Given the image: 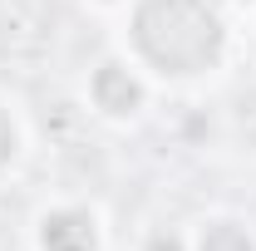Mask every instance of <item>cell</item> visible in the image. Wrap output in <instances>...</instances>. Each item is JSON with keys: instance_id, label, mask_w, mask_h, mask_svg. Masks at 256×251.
<instances>
[{"instance_id": "6da1fadb", "label": "cell", "mask_w": 256, "mask_h": 251, "mask_svg": "<svg viewBox=\"0 0 256 251\" xmlns=\"http://www.w3.org/2000/svg\"><path fill=\"white\" fill-rule=\"evenodd\" d=\"M133 40L168 74H197L222 50V20L207 0H143L133 15Z\"/></svg>"}, {"instance_id": "7a4b0ae2", "label": "cell", "mask_w": 256, "mask_h": 251, "mask_svg": "<svg viewBox=\"0 0 256 251\" xmlns=\"http://www.w3.org/2000/svg\"><path fill=\"white\" fill-rule=\"evenodd\" d=\"M44 251H94V222L84 212H54L44 217Z\"/></svg>"}, {"instance_id": "3957f363", "label": "cell", "mask_w": 256, "mask_h": 251, "mask_svg": "<svg viewBox=\"0 0 256 251\" xmlns=\"http://www.w3.org/2000/svg\"><path fill=\"white\" fill-rule=\"evenodd\" d=\"M94 98H98V108H108V114H133L138 98H143V89L128 79V69L104 64V69L94 74Z\"/></svg>"}, {"instance_id": "277c9868", "label": "cell", "mask_w": 256, "mask_h": 251, "mask_svg": "<svg viewBox=\"0 0 256 251\" xmlns=\"http://www.w3.org/2000/svg\"><path fill=\"white\" fill-rule=\"evenodd\" d=\"M197 251H252V236H246L242 226H232V222H217V226L202 232Z\"/></svg>"}, {"instance_id": "5b68a950", "label": "cell", "mask_w": 256, "mask_h": 251, "mask_svg": "<svg viewBox=\"0 0 256 251\" xmlns=\"http://www.w3.org/2000/svg\"><path fill=\"white\" fill-rule=\"evenodd\" d=\"M10 153H15V128H10V118H5V114H0V162H5Z\"/></svg>"}]
</instances>
